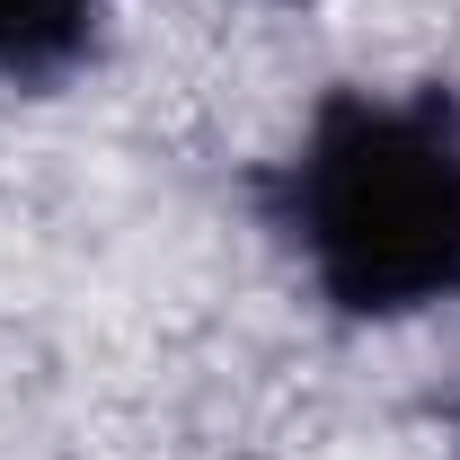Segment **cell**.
<instances>
[{
  "label": "cell",
  "instance_id": "6da1fadb",
  "mask_svg": "<svg viewBox=\"0 0 460 460\" xmlns=\"http://www.w3.org/2000/svg\"><path fill=\"white\" fill-rule=\"evenodd\" d=\"M266 204L345 319L460 301V89H328Z\"/></svg>",
  "mask_w": 460,
  "mask_h": 460
},
{
  "label": "cell",
  "instance_id": "7a4b0ae2",
  "mask_svg": "<svg viewBox=\"0 0 460 460\" xmlns=\"http://www.w3.org/2000/svg\"><path fill=\"white\" fill-rule=\"evenodd\" d=\"M107 0H0V80L9 89H45L62 71H80L98 45Z\"/></svg>",
  "mask_w": 460,
  "mask_h": 460
}]
</instances>
